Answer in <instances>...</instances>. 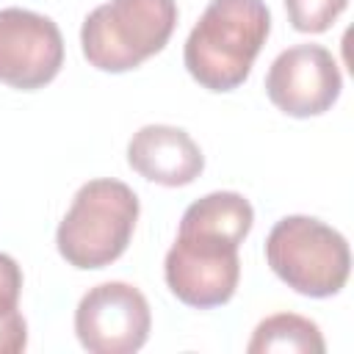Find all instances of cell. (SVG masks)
Masks as SVG:
<instances>
[{"instance_id": "9", "label": "cell", "mask_w": 354, "mask_h": 354, "mask_svg": "<svg viewBox=\"0 0 354 354\" xmlns=\"http://www.w3.org/2000/svg\"><path fill=\"white\" fill-rule=\"evenodd\" d=\"M127 163L144 180L177 188L194 183L205 169V155L196 141L171 124H147L127 144Z\"/></svg>"}, {"instance_id": "6", "label": "cell", "mask_w": 354, "mask_h": 354, "mask_svg": "<svg viewBox=\"0 0 354 354\" xmlns=\"http://www.w3.org/2000/svg\"><path fill=\"white\" fill-rule=\"evenodd\" d=\"M152 315L144 293L127 282L91 288L75 310V332L91 354H133L149 337Z\"/></svg>"}, {"instance_id": "3", "label": "cell", "mask_w": 354, "mask_h": 354, "mask_svg": "<svg viewBox=\"0 0 354 354\" xmlns=\"http://www.w3.org/2000/svg\"><path fill=\"white\" fill-rule=\"evenodd\" d=\"M174 25V0H111L86 17L83 55L100 72H130L166 47Z\"/></svg>"}, {"instance_id": "11", "label": "cell", "mask_w": 354, "mask_h": 354, "mask_svg": "<svg viewBox=\"0 0 354 354\" xmlns=\"http://www.w3.org/2000/svg\"><path fill=\"white\" fill-rule=\"evenodd\" d=\"M249 354H324L326 343L315 321L296 313H277L257 324L249 346Z\"/></svg>"}, {"instance_id": "14", "label": "cell", "mask_w": 354, "mask_h": 354, "mask_svg": "<svg viewBox=\"0 0 354 354\" xmlns=\"http://www.w3.org/2000/svg\"><path fill=\"white\" fill-rule=\"evenodd\" d=\"M28 346V326L22 313H11L0 318V354H17Z\"/></svg>"}, {"instance_id": "10", "label": "cell", "mask_w": 354, "mask_h": 354, "mask_svg": "<svg viewBox=\"0 0 354 354\" xmlns=\"http://www.w3.org/2000/svg\"><path fill=\"white\" fill-rule=\"evenodd\" d=\"M252 221H254V210L249 199H243L235 191H216L188 205V210L183 213L180 230L213 235V238L241 246L252 230Z\"/></svg>"}, {"instance_id": "1", "label": "cell", "mask_w": 354, "mask_h": 354, "mask_svg": "<svg viewBox=\"0 0 354 354\" xmlns=\"http://www.w3.org/2000/svg\"><path fill=\"white\" fill-rule=\"evenodd\" d=\"M271 14L263 0H210L185 39L188 75L207 91L238 88L266 44Z\"/></svg>"}, {"instance_id": "2", "label": "cell", "mask_w": 354, "mask_h": 354, "mask_svg": "<svg viewBox=\"0 0 354 354\" xmlns=\"http://www.w3.org/2000/svg\"><path fill=\"white\" fill-rule=\"evenodd\" d=\"M138 221V196L119 180H88L58 224L55 243L75 268H105L119 260Z\"/></svg>"}, {"instance_id": "7", "label": "cell", "mask_w": 354, "mask_h": 354, "mask_svg": "<svg viewBox=\"0 0 354 354\" xmlns=\"http://www.w3.org/2000/svg\"><path fill=\"white\" fill-rule=\"evenodd\" d=\"M343 88L332 53L321 44H296L282 50L266 75L268 100L288 116L307 119L326 113Z\"/></svg>"}, {"instance_id": "4", "label": "cell", "mask_w": 354, "mask_h": 354, "mask_svg": "<svg viewBox=\"0 0 354 354\" xmlns=\"http://www.w3.org/2000/svg\"><path fill=\"white\" fill-rule=\"evenodd\" d=\"M271 271L296 293L326 299L340 293L351 271L346 238L313 216H285L266 238Z\"/></svg>"}, {"instance_id": "13", "label": "cell", "mask_w": 354, "mask_h": 354, "mask_svg": "<svg viewBox=\"0 0 354 354\" xmlns=\"http://www.w3.org/2000/svg\"><path fill=\"white\" fill-rule=\"evenodd\" d=\"M22 293V268L14 257L0 252V318L17 313Z\"/></svg>"}, {"instance_id": "8", "label": "cell", "mask_w": 354, "mask_h": 354, "mask_svg": "<svg viewBox=\"0 0 354 354\" xmlns=\"http://www.w3.org/2000/svg\"><path fill=\"white\" fill-rule=\"evenodd\" d=\"M64 64L58 25L28 8L0 11V83L22 91L47 86Z\"/></svg>"}, {"instance_id": "12", "label": "cell", "mask_w": 354, "mask_h": 354, "mask_svg": "<svg viewBox=\"0 0 354 354\" xmlns=\"http://www.w3.org/2000/svg\"><path fill=\"white\" fill-rule=\"evenodd\" d=\"M348 0H285L288 19L301 33H324L346 11Z\"/></svg>"}, {"instance_id": "5", "label": "cell", "mask_w": 354, "mask_h": 354, "mask_svg": "<svg viewBox=\"0 0 354 354\" xmlns=\"http://www.w3.org/2000/svg\"><path fill=\"white\" fill-rule=\"evenodd\" d=\"M169 290L188 307L210 310L227 304L238 288V246L213 235L177 232L163 263Z\"/></svg>"}]
</instances>
